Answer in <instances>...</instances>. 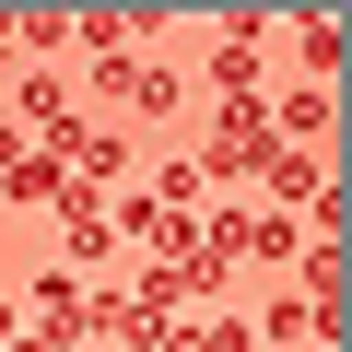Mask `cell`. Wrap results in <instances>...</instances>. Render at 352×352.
<instances>
[{"label":"cell","mask_w":352,"mask_h":352,"mask_svg":"<svg viewBox=\"0 0 352 352\" xmlns=\"http://www.w3.org/2000/svg\"><path fill=\"white\" fill-rule=\"evenodd\" d=\"M24 329H36L47 352H94V317H82V282H71V270H47V282L24 294Z\"/></svg>","instance_id":"1"},{"label":"cell","mask_w":352,"mask_h":352,"mask_svg":"<svg viewBox=\"0 0 352 352\" xmlns=\"http://www.w3.org/2000/svg\"><path fill=\"white\" fill-rule=\"evenodd\" d=\"M247 176H258V188H270V212H317V188H329V164H317L305 141H270V153H258Z\"/></svg>","instance_id":"2"},{"label":"cell","mask_w":352,"mask_h":352,"mask_svg":"<svg viewBox=\"0 0 352 352\" xmlns=\"http://www.w3.org/2000/svg\"><path fill=\"white\" fill-rule=\"evenodd\" d=\"M258 340H270V352H317V340H329V294H317V282H294V294H270V317H258Z\"/></svg>","instance_id":"3"},{"label":"cell","mask_w":352,"mask_h":352,"mask_svg":"<svg viewBox=\"0 0 352 352\" xmlns=\"http://www.w3.org/2000/svg\"><path fill=\"white\" fill-rule=\"evenodd\" d=\"M270 82H282V71H270V47H258V12H247V24L212 47V94H270Z\"/></svg>","instance_id":"4"},{"label":"cell","mask_w":352,"mask_h":352,"mask_svg":"<svg viewBox=\"0 0 352 352\" xmlns=\"http://www.w3.org/2000/svg\"><path fill=\"white\" fill-rule=\"evenodd\" d=\"M12 129H24V141L71 129V71H24V82H12Z\"/></svg>","instance_id":"5"},{"label":"cell","mask_w":352,"mask_h":352,"mask_svg":"<svg viewBox=\"0 0 352 352\" xmlns=\"http://www.w3.org/2000/svg\"><path fill=\"white\" fill-rule=\"evenodd\" d=\"M118 106H141V118H176V106H188V94H176V71H153V59H118V71H94Z\"/></svg>","instance_id":"6"},{"label":"cell","mask_w":352,"mask_h":352,"mask_svg":"<svg viewBox=\"0 0 352 352\" xmlns=\"http://www.w3.org/2000/svg\"><path fill=\"white\" fill-rule=\"evenodd\" d=\"M247 258H270V270H294V282H305V258H317V235H305L294 212H258V223H247Z\"/></svg>","instance_id":"7"},{"label":"cell","mask_w":352,"mask_h":352,"mask_svg":"<svg viewBox=\"0 0 352 352\" xmlns=\"http://www.w3.org/2000/svg\"><path fill=\"white\" fill-rule=\"evenodd\" d=\"M59 188H71V176H59V164H47L36 141H24L12 164H0V200H59Z\"/></svg>","instance_id":"8"},{"label":"cell","mask_w":352,"mask_h":352,"mask_svg":"<svg viewBox=\"0 0 352 352\" xmlns=\"http://www.w3.org/2000/svg\"><path fill=\"white\" fill-rule=\"evenodd\" d=\"M282 129H294V141L329 129V82H294V94H282Z\"/></svg>","instance_id":"9"},{"label":"cell","mask_w":352,"mask_h":352,"mask_svg":"<svg viewBox=\"0 0 352 352\" xmlns=\"http://www.w3.org/2000/svg\"><path fill=\"white\" fill-rule=\"evenodd\" d=\"M12 82H24V36L0 24V94H12Z\"/></svg>","instance_id":"10"},{"label":"cell","mask_w":352,"mask_h":352,"mask_svg":"<svg viewBox=\"0 0 352 352\" xmlns=\"http://www.w3.org/2000/svg\"><path fill=\"white\" fill-rule=\"evenodd\" d=\"M24 340V294H0V352H12Z\"/></svg>","instance_id":"11"},{"label":"cell","mask_w":352,"mask_h":352,"mask_svg":"<svg viewBox=\"0 0 352 352\" xmlns=\"http://www.w3.org/2000/svg\"><path fill=\"white\" fill-rule=\"evenodd\" d=\"M164 352H200V329H176V340H164Z\"/></svg>","instance_id":"12"},{"label":"cell","mask_w":352,"mask_h":352,"mask_svg":"<svg viewBox=\"0 0 352 352\" xmlns=\"http://www.w3.org/2000/svg\"><path fill=\"white\" fill-rule=\"evenodd\" d=\"M12 352H47V340H36V329H24V340H12Z\"/></svg>","instance_id":"13"}]
</instances>
